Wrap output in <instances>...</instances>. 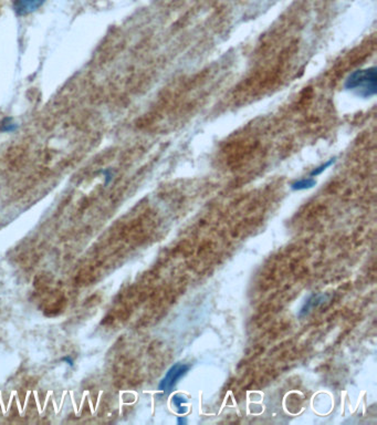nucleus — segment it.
<instances>
[{
  "mask_svg": "<svg viewBox=\"0 0 377 425\" xmlns=\"http://www.w3.org/2000/svg\"><path fill=\"white\" fill-rule=\"evenodd\" d=\"M345 89L359 98H372L376 95L377 75L376 68L359 69L352 72L345 81Z\"/></svg>",
  "mask_w": 377,
  "mask_h": 425,
  "instance_id": "obj_1",
  "label": "nucleus"
},
{
  "mask_svg": "<svg viewBox=\"0 0 377 425\" xmlns=\"http://www.w3.org/2000/svg\"><path fill=\"white\" fill-rule=\"evenodd\" d=\"M189 369H190V365L188 364H183V363L174 364L172 368L167 371V373L163 377V380L159 382V386H158L159 391H161L163 393H170L173 390V388L178 383V381L187 373Z\"/></svg>",
  "mask_w": 377,
  "mask_h": 425,
  "instance_id": "obj_2",
  "label": "nucleus"
},
{
  "mask_svg": "<svg viewBox=\"0 0 377 425\" xmlns=\"http://www.w3.org/2000/svg\"><path fill=\"white\" fill-rule=\"evenodd\" d=\"M45 2L47 0H14L13 9L17 16L25 17L42 7Z\"/></svg>",
  "mask_w": 377,
  "mask_h": 425,
  "instance_id": "obj_3",
  "label": "nucleus"
},
{
  "mask_svg": "<svg viewBox=\"0 0 377 425\" xmlns=\"http://www.w3.org/2000/svg\"><path fill=\"white\" fill-rule=\"evenodd\" d=\"M324 300H326V295H315L313 294L311 295L309 298L306 299V301L304 302V305L301 308V310L299 312V317L302 318L305 317L309 314L314 308H316L317 306H320L321 304H323Z\"/></svg>",
  "mask_w": 377,
  "mask_h": 425,
  "instance_id": "obj_4",
  "label": "nucleus"
},
{
  "mask_svg": "<svg viewBox=\"0 0 377 425\" xmlns=\"http://www.w3.org/2000/svg\"><path fill=\"white\" fill-rule=\"evenodd\" d=\"M172 404L174 407H175V410L178 414H181V415L185 414V413L188 411V407L186 406L187 399L183 394H179V393L174 394L172 397Z\"/></svg>",
  "mask_w": 377,
  "mask_h": 425,
  "instance_id": "obj_5",
  "label": "nucleus"
},
{
  "mask_svg": "<svg viewBox=\"0 0 377 425\" xmlns=\"http://www.w3.org/2000/svg\"><path fill=\"white\" fill-rule=\"evenodd\" d=\"M315 185H316V180L313 177H309V178H302V179L295 180V182L291 184V188L293 191H304V190H310L312 187H314Z\"/></svg>",
  "mask_w": 377,
  "mask_h": 425,
  "instance_id": "obj_6",
  "label": "nucleus"
},
{
  "mask_svg": "<svg viewBox=\"0 0 377 425\" xmlns=\"http://www.w3.org/2000/svg\"><path fill=\"white\" fill-rule=\"evenodd\" d=\"M17 129H18V124L11 118H6L2 121V123H0V131L2 132L11 133L15 132Z\"/></svg>",
  "mask_w": 377,
  "mask_h": 425,
  "instance_id": "obj_7",
  "label": "nucleus"
},
{
  "mask_svg": "<svg viewBox=\"0 0 377 425\" xmlns=\"http://www.w3.org/2000/svg\"><path fill=\"white\" fill-rule=\"evenodd\" d=\"M334 162H335V159H331L330 161L324 163V164H322L320 166H317L316 168H314V170H313L311 172L310 177H316V176H318V175H320V174H322L324 171H326L327 168H329L331 165H333Z\"/></svg>",
  "mask_w": 377,
  "mask_h": 425,
  "instance_id": "obj_8",
  "label": "nucleus"
},
{
  "mask_svg": "<svg viewBox=\"0 0 377 425\" xmlns=\"http://www.w3.org/2000/svg\"><path fill=\"white\" fill-rule=\"evenodd\" d=\"M102 174L104 175V179H105V182H104V184L109 185L110 183H111V180L113 178V173H112V171L111 170H104V171H102Z\"/></svg>",
  "mask_w": 377,
  "mask_h": 425,
  "instance_id": "obj_9",
  "label": "nucleus"
},
{
  "mask_svg": "<svg viewBox=\"0 0 377 425\" xmlns=\"http://www.w3.org/2000/svg\"><path fill=\"white\" fill-rule=\"evenodd\" d=\"M61 361L63 363H66V364H68L69 366H72L74 365V360L72 359V357L71 356H65V357H62L61 358Z\"/></svg>",
  "mask_w": 377,
  "mask_h": 425,
  "instance_id": "obj_10",
  "label": "nucleus"
},
{
  "mask_svg": "<svg viewBox=\"0 0 377 425\" xmlns=\"http://www.w3.org/2000/svg\"><path fill=\"white\" fill-rule=\"evenodd\" d=\"M186 423H187L186 416H178L177 417V424L178 425H185Z\"/></svg>",
  "mask_w": 377,
  "mask_h": 425,
  "instance_id": "obj_11",
  "label": "nucleus"
}]
</instances>
